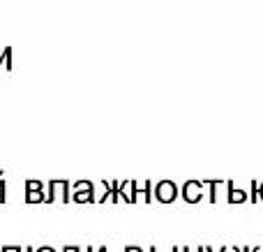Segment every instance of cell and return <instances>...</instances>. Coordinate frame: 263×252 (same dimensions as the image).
<instances>
[{"label": "cell", "mask_w": 263, "mask_h": 252, "mask_svg": "<svg viewBox=\"0 0 263 252\" xmlns=\"http://www.w3.org/2000/svg\"><path fill=\"white\" fill-rule=\"evenodd\" d=\"M155 197L162 204H171L178 197V185L173 181H159L157 188H155Z\"/></svg>", "instance_id": "6da1fadb"}, {"label": "cell", "mask_w": 263, "mask_h": 252, "mask_svg": "<svg viewBox=\"0 0 263 252\" xmlns=\"http://www.w3.org/2000/svg\"><path fill=\"white\" fill-rule=\"evenodd\" d=\"M180 197L185 199V202H190V204L201 202V197H203V181H187V183L182 185Z\"/></svg>", "instance_id": "7a4b0ae2"}, {"label": "cell", "mask_w": 263, "mask_h": 252, "mask_svg": "<svg viewBox=\"0 0 263 252\" xmlns=\"http://www.w3.org/2000/svg\"><path fill=\"white\" fill-rule=\"evenodd\" d=\"M60 194L63 202H72V194H69V183L67 181H51L49 183V192H46V202H53Z\"/></svg>", "instance_id": "3957f363"}, {"label": "cell", "mask_w": 263, "mask_h": 252, "mask_svg": "<svg viewBox=\"0 0 263 252\" xmlns=\"http://www.w3.org/2000/svg\"><path fill=\"white\" fill-rule=\"evenodd\" d=\"M227 190H229V202H231V204L247 202V199H250V194H247L245 190H236V188H233V183H231V181H229V183H227Z\"/></svg>", "instance_id": "277c9868"}, {"label": "cell", "mask_w": 263, "mask_h": 252, "mask_svg": "<svg viewBox=\"0 0 263 252\" xmlns=\"http://www.w3.org/2000/svg\"><path fill=\"white\" fill-rule=\"evenodd\" d=\"M74 202L83 204V202H95V190H79V192L72 194Z\"/></svg>", "instance_id": "5b68a950"}, {"label": "cell", "mask_w": 263, "mask_h": 252, "mask_svg": "<svg viewBox=\"0 0 263 252\" xmlns=\"http://www.w3.org/2000/svg\"><path fill=\"white\" fill-rule=\"evenodd\" d=\"M26 202H28V204L46 202V194H44V190H28V192H26Z\"/></svg>", "instance_id": "8992f818"}, {"label": "cell", "mask_w": 263, "mask_h": 252, "mask_svg": "<svg viewBox=\"0 0 263 252\" xmlns=\"http://www.w3.org/2000/svg\"><path fill=\"white\" fill-rule=\"evenodd\" d=\"M79 190H95V188H92L90 181H79V183H74V192H79Z\"/></svg>", "instance_id": "52a82bcc"}, {"label": "cell", "mask_w": 263, "mask_h": 252, "mask_svg": "<svg viewBox=\"0 0 263 252\" xmlns=\"http://www.w3.org/2000/svg\"><path fill=\"white\" fill-rule=\"evenodd\" d=\"M250 199L256 202L259 199V181H252V190H250Z\"/></svg>", "instance_id": "ba28073f"}, {"label": "cell", "mask_w": 263, "mask_h": 252, "mask_svg": "<svg viewBox=\"0 0 263 252\" xmlns=\"http://www.w3.org/2000/svg\"><path fill=\"white\" fill-rule=\"evenodd\" d=\"M26 190H44V185H42L40 181H28V183H26Z\"/></svg>", "instance_id": "9c48e42d"}, {"label": "cell", "mask_w": 263, "mask_h": 252, "mask_svg": "<svg viewBox=\"0 0 263 252\" xmlns=\"http://www.w3.org/2000/svg\"><path fill=\"white\" fill-rule=\"evenodd\" d=\"M7 183H5V181H0V202H5V199H7Z\"/></svg>", "instance_id": "30bf717a"}, {"label": "cell", "mask_w": 263, "mask_h": 252, "mask_svg": "<svg viewBox=\"0 0 263 252\" xmlns=\"http://www.w3.org/2000/svg\"><path fill=\"white\" fill-rule=\"evenodd\" d=\"M63 250H65V252H83L81 248H77V245H65Z\"/></svg>", "instance_id": "8fae6325"}, {"label": "cell", "mask_w": 263, "mask_h": 252, "mask_svg": "<svg viewBox=\"0 0 263 252\" xmlns=\"http://www.w3.org/2000/svg\"><path fill=\"white\" fill-rule=\"evenodd\" d=\"M125 252H143L139 248V245H127V248H125Z\"/></svg>", "instance_id": "7c38bea8"}, {"label": "cell", "mask_w": 263, "mask_h": 252, "mask_svg": "<svg viewBox=\"0 0 263 252\" xmlns=\"http://www.w3.org/2000/svg\"><path fill=\"white\" fill-rule=\"evenodd\" d=\"M35 252H55L53 248H51V245H42L40 250H35Z\"/></svg>", "instance_id": "4fadbf2b"}, {"label": "cell", "mask_w": 263, "mask_h": 252, "mask_svg": "<svg viewBox=\"0 0 263 252\" xmlns=\"http://www.w3.org/2000/svg\"><path fill=\"white\" fill-rule=\"evenodd\" d=\"M180 252H205V248H196V250H190V248H180Z\"/></svg>", "instance_id": "5bb4252c"}, {"label": "cell", "mask_w": 263, "mask_h": 252, "mask_svg": "<svg viewBox=\"0 0 263 252\" xmlns=\"http://www.w3.org/2000/svg\"><path fill=\"white\" fill-rule=\"evenodd\" d=\"M12 248H14V245H3V250H0V252H12Z\"/></svg>", "instance_id": "9a60e30c"}, {"label": "cell", "mask_w": 263, "mask_h": 252, "mask_svg": "<svg viewBox=\"0 0 263 252\" xmlns=\"http://www.w3.org/2000/svg\"><path fill=\"white\" fill-rule=\"evenodd\" d=\"M205 252H213V248H205ZM217 252H229V248H219Z\"/></svg>", "instance_id": "2e32d148"}, {"label": "cell", "mask_w": 263, "mask_h": 252, "mask_svg": "<svg viewBox=\"0 0 263 252\" xmlns=\"http://www.w3.org/2000/svg\"><path fill=\"white\" fill-rule=\"evenodd\" d=\"M259 197L263 199V183H259Z\"/></svg>", "instance_id": "e0dca14e"}, {"label": "cell", "mask_w": 263, "mask_h": 252, "mask_svg": "<svg viewBox=\"0 0 263 252\" xmlns=\"http://www.w3.org/2000/svg\"><path fill=\"white\" fill-rule=\"evenodd\" d=\"M97 252H109V250H106V248H104V245H102V248H97Z\"/></svg>", "instance_id": "ac0fdd59"}, {"label": "cell", "mask_w": 263, "mask_h": 252, "mask_svg": "<svg viewBox=\"0 0 263 252\" xmlns=\"http://www.w3.org/2000/svg\"><path fill=\"white\" fill-rule=\"evenodd\" d=\"M23 252H35V248H23Z\"/></svg>", "instance_id": "d6986e66"}, {"label": "cell", "mask_w": 263, "mask_h": 252, "mask_svg": "<svg viewBox=\"0 0 263 252\" xmlns=\"http://www.w3.org/2000/svg\"><path fill=\"white\" fill-rule=\"evenodd\" d=\"M252 252H263V248H252Z\"/></svg>", "instance_id": "ffe728a7"}, {"label": "cell", "mask_w": 263, "mask_h": 252, "mask_svg": "<svg viewBox=\"0 0 263 252\" xmlns=\"http://www.w3.org/2000/svg\"><path fill=\"white\" fill-rule=\"evenodd\" d=\"M86 252H97L95 248H86Z\"/></svg>", "instance_id": "44dd1931"}, {"label": "cell", "mask_w": 263, "mask_h": 252, "mask_svg": "<svg viewBox=\"0 0 263 252\" xmlns=\"http://www.w3.org/2000/svg\"><path fill=\"white\" fill-rule=\"evenodd\" d=\"M14 252H23V250H21V248H16V245H14Z\"/></svg>", "instance_id": "7402d4cb"}, {"label": "cell", "mask_w": 263, "mask_h": 252, "mask_svg": "<svg viewBox=\"0 0 263 252\" xmlns=\"http://www.w3.org/2000/svg\"><path fill=\"white\" fill-rule=\"evenodd\" d=\"M171 252H180V248H173V250H171Z\"/></svg>", "instance_id": "603a6c76"}, {"label": "cell", "mask_w": 263, "mask_h": 252, "mask_svg": "<svg viewBox=\"0 0 263 252\" xmlns=\"http://www.w3.org/2000/svg\"><path fill=\"white\" fill-rule=\"evenodd\" d=\"M150 252H157V248H150Z\"/></svg>", "instance_id": "cb8c5ba5"}]
</instances>
